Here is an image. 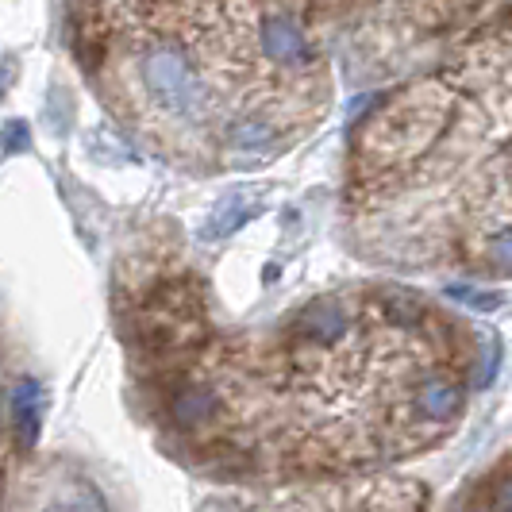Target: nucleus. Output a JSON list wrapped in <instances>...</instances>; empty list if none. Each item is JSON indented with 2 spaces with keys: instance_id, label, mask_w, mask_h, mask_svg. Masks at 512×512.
Returning a JSON list of instances; mask_svg holds the SVG:
<instances>
[{
  "instance_id": "nucleus-4",
  "label": "nucleus",
  "mask_w": 512,
  "mask_h": 512,
  "mask_svg": "<svg viewBox=\"0 0 512 512\" xmlns=\"http://www.w3.org/2000/svg\"><path fill=\"white\" fill-rule=\"evenodd\" d=\"M43 412H47V389L35 378H20L8 393V420L16 432V447L31 451L43 432Z\"/></svg>"
},
{
  "instance_id": "nucleus-11",
  "label": "nucleus",
  "mask_w": 512,
  "mask_h": 512,
  "mask_svg": "<svg viewBox=\"0 0 512 512\" xmlns=\"http://www.w3.org/2000/svg\"><path fill=\"white\" fill-rule=\"evenodd\" d=\"M0 147L8 154H24L27 147H31V131H27L24 120H12L8 128H4V135H0Z\"/></svg>"
},
{
  "instance_id": "nucleus-10",
  "label": "nucleus",
  "mask_w": 512,
  "mask_h": 512,
  "mask_svg": "<svg viewBox=\"0 0 512 512\" xmlns=\"http://www.w3.org/2000/svg\"><path fill=\"white\" fill-rule=\"evenodd\" d=\"M243 220H247V216H243V205H239V201H228V205L220 208L205 224V239H224V235H231Z\"/></svg>"
},
{
  "instance_id": "nucleus-13",
  "label": "nucleus",
  "mask_w": 512,
  "mask_h": 512,
  "mask_svg": "<svg viewBox=\"0 0 512 512\" xmlns=\"http://www.w3.org/2000/svg\"><path fill=\"white\" fill-rule=\"evenodd\" d=\"M493 258H497V266H501V270L509 266V231H505V228L497 231V243H493Z\"/></svg>"
},
{
  "instance_id": "nucleus-1",
  "label": "nucleus",
  "mask_w": 512,
  "mask_h": 512,
  "mask_svg": "<svg viewBox=\"0 0 512 512\" xmlns=\"http://www.w3.org/2000/svg\"><path fill=\"white\" fill-rule=\"evenodd\" d=\"M139 77H143V89L151 93V101L162 104L166 112L185 116V120L205 112V85L178 43H151L139 58Z\"/></svg>"
},
{
  "instance_id": "nucleus-3",
  "label": "nucleus",
  "mask_w": 512,
  "mask_h": 512,
  "mask_svg": "<svg viewBox=\"0 0 512 512\" xmlns=\"http://www.w3.org/2000/svg\"><path fill=\"white\" fill-rule=\"evenodd\" d=\"M347 332H351V312H347L343 301H335V297H316L293 320V335L312 343V347H332Z\"/></svg>"
},
{
  "instance_id": "nucleus-6",
  "label": "nucleus",
  "mask_w": 512,
  "mask_h": 512,
  "mask_svg": "<svg viewBox=\"0 0 512 512\" xmlns=\"http://www.w3.org/2000/svg\"><path fill=\"white\" fill-rule=\"evenodd\" d=\"M416 409L424 412L428 420L436 424H447L462 412V385L443 378V374H432L416 385Z\"/></svg>"
},
{
  "instance_id": "nucleus-12",
  "label": "nucleus",
  "mask_w": 512,
  "mask_h": 512,
  "mask_svg": "<svg viewBox=\"0 0 512 512\" xmlns=\"http://www.w3.org/2000/svg\"><path fill=\"white\" fill-rule=\"evenodd\" d=\"M512 505V493H509V470L501 466L493 474V486H489V512H509Z\"/></svg>"
},
{
  "instance_id": "nucleus-15",
  "label": "nucleus",
  "mask_w": 512,
  "mask_h": 512,
  "mask_svg": "<svg viewBox=\"0 0 512 512\" xmlns=\"http://www.w3.org/2000/svg\"><path fill=\"white\" fill-rule=\"evenodd\" d=\"M0 409H4V397H0Z\"/></svg>"
},
{
  "instance_id": "nucleus-2",
  "label": "nucleus",
  "mask_w": 512,
  "mask_h": 512,
  "mask_svg": "<svg viewBox=\"0 0 512 512\" xmlns=\"http://www.w3.org/2000/svg\"><path fill=\"white\" fill-rule=\"evenodd\" d=\"M258 43H262V54L270 62L285 66V70H301L308 62H316V47L308 39V27L293 12H270V16H262Z\"/></svg>"
},
{
  "instance_id": "nucleus-9",
  "label": "nucleus",
  "mask_w": 512,
  "mask_h": 512,
  "mask_svg": "<svg viewBox=\"0 0 512 512\" xmlns=\"http://www.w3.org/2000/svg\"><path fill=\"white\" fill-rule=\"evenodd\" d=\"M447 297L459 301V305L478 308V312H493V308H501V301H505L497 289H474V285H447Z\"/></svg>"
},
{
  "instance_id": "nucleus-14",
  "label": "nucleus",
  "mask_w": 512,
  "mask_h": 512,
  "mask_svg": "<svg viewBox=\"0 0 512 512\" xmlns=\"http://www.w3.org/2000/svg\"><path fill=\"white\" fill-rule=\"evenodd\" d=\"M0 97H4V74H0Z\"/></svg>"
},
{
  "instance_id": "nucleus-5",
  "label": "nucleus",
  "mask_w": 512,
  "mask_h": 512,
  "mask_svg": "<svg viewBox=\"0 0 512 512\" xmlns=\"http://www.w3.org/2000/svg\"><path fill=\"white\" fill-rule=\"evenodd\" d=\"M220 409H224V401H220V393H216L212 385L185 382L170 393V420H174L178 428H185V432L208 428V424L220 416Z\"/></svg>"
},
{
  "instance_id": "nucleus-8",
  "label": "nucleus",
  "mask_w": 512,
  "mask_h": 512,
  "mask_svg": "<svg viewBox=\"0 0 512 512\" xmlns=\"http://www.w3.org/2000/svg\"><path fill=\"white\" fill-rule=\"evenodd\" d=\"M278 135L274 120L270 116H243L228 124V143L243 147V151H258V147H270V139Z\"/></svg>"
},
{
  "instance_id": "nucleus-7",
  "label": "nucleus",
  "mask_w": 512,
  "mask_h": 512,
  "mask_svg": "<svg viewBox=\"0 0 512 512\" xmlns=\"http://www.w3.org/2000/svg\"><path fill=\"white\" fill-rule=\"evenodd\" d=\"M382 305H385V316H389L397 328H420V324L428 320L424 301H420L416 293H409V289H385Z\"/></svg>"
}]
</instances>
